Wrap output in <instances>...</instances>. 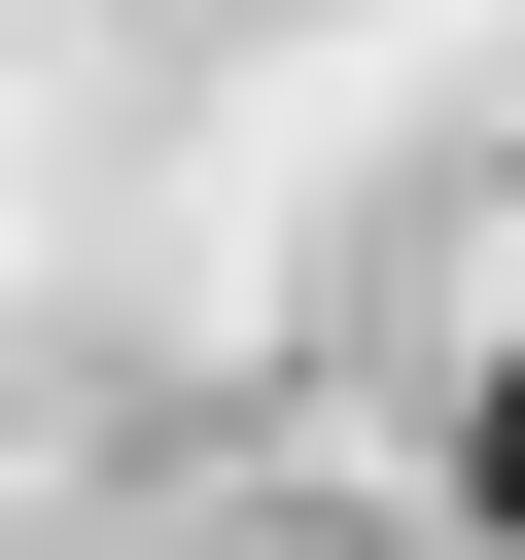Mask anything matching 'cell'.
<instances>
[{"label": "cell", "mask_w": 525, "mask_h": 560, "mask_svg": "<svg viewBox=\"0 0 525 560\" xmlns=\"http://www.w3.org/2000/svg\"><path fill=\"white\" fill-rule=\"evenodd\" d=\"M455 490H490V525H525V385H490V420H455Z\"/></svg>", "instance_id": "1"}]
</instances>
